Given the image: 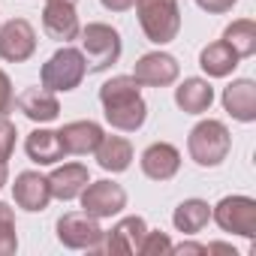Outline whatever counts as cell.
<instances>
[{
	"label": "cell",
	"mask_w": 256,
	"mask_h": 256,
	"mask_svg": "<svg viewBox=\"0 0 256 256\" xmlns=\"http://www.w3.org/2000/svg\"><path fill=\"white\" fill-rule=\"evenodd\" d=\"M102 118L118 133H139L148 120V102L142 96V84L133 76H112L100 88Z\"/></svg>",
	"instance_id": "cell-1"
},
{
	"label": "cell",
	"mask_w": 256,
	"mask_h": 256,
	"mask_svg": "<svg viewBox=\"0 0 256 256\" xmlns=\"http://www.w3.org/2000/svg\"><path fill=\"white\" fill-rule=\"evenodd\" d=\"M232 151V133H229V126L217 118H205L199 120L190 136H187V154L190 160L199 166V169H217L226 163Z\"/></svg>",
	"instance_id": "cell-2"
},
{
	"label": "cell",
	"mask_w": 256,
	"mask_h": 256,
	"mask_svg": "<svg viewBox=\"0 0 256 256\" xmlns=\"http://www.w3.org/2000/svg\"><path fill=\"white\" fill-rule=\"evenodd\" d=\"M136 16L139 28L148 42L157 48L169 46L181 34V6L178 0H136Z\"/></svg>",
	"instance_id": "cell-3"
},
{
	"label": "cell",
	"mask_w": 256,
	"mask_h": 256,
	"mask_svg": "<svg viewBox=\"0 0 256 256\" xmlns=\"http://www.w3.org/2000/svg\"><path fill=\"white\" fill-rule=\"evenodd\" d=\"M88 76V60L82 54V48L72 46H60L40 70V84L52 94H70L76 90Z\"/></svg>",
	"instance_id": "cell-4"
},
{
	"label": "cell",
	"mask_w": 256,
	"mask_h": 256,
	"mask_svg": "<svg viewBox=\"0 0 256 256\" xmlns=\"http://www.w3.org/2000/svg\"><path fill=\"white\" fill-rule=\"evenodd\" d=\"M78 40H82V54L88 60V72H106L108 66H114L120 60L124 42H120V34L112 24L88 22L78 34Z\"/></svg>",
	"instance_id": "cell-5"
},
{
	"label": "cell",
	"mask_w": 256,
	"mask_h": 256,
	"mask_svg": "<svg viewBox=\"0 0 256 256\" xmlns=\"http://www.w3.org/2000/svg\"><path fill=\"white\" fill-rule=\"evenodd\" d=\"M211 220L220 226V232L253 238L256 235V199L253 196H223L217 205H211Z\"/></svg>",
	"instance_id": "cell-6"
},
{
	"label": "cell",
	"mask_w": 256,
	"mask_h": 256,
	"mask_svg": "<svg viewBox=\"0 0 256 256\" xmlns=\"http://www.w3.org/2000/svg\"><path fill=\"white\" fill-rule=\"evenodd\" d=\"M78 202H82V211L96 217L100 223L102 220H112V217H120L124 208H126V190L118 184V181H88V187L78 193Z\"/></svg>",
	"instance_id": "cell-7"
},
{
	"label": "cell",
	"mask_w": 256,
	"mask_h": 256,
	"mask_svg": "<svg viewBox=\"0 0 256 256\" xmlns=\"http://www.w3.org/2000/svg\"><path fill=\"white\" fill-rule=\"evenodd\" d=\"M106 238V229L96 217L84 211H70L58 220V241L66 250H100Z\"/></svg>",
	"instance_id": "cell-8"
},
{
	"label": "cell",
	"mask_w": 256,
	"mask_h": 256,
	"mask_svg": "<svg viewBox=\"0 0 256 256\" xmlns=\"http://www.w3.org/2000/svg\"><path fill=\"white\" fill-rule=\"evenodd\" d=\"M36 54V30L28 18H10L0 24V60L24 64Z\"/></svg>",
	"instance_id": "cell-9"
},
{
	"label": "cell",
	"mask_w": 256,
	"mask_h": 256,
	"mask_svg": "<svg viewBox=\"0 0 256 256\" xmlns=\"http://www.w3.org/2000/svg\"><path fill=\"white\" fill-rule=\"evenodd\" d=\"M181 76V64L175 54L157 48V52H148L136 60L133 66V78L142 84V88H169L175 84Z\"/></svg>",
	"instance_id": "cell-10"
},
{
	"label": "cell",
	"mask_w": 256,
	"mask_h": 256,
	"mask_svg": "<svg viewBox=\"0 0 256 256\" xmlns=\"http://www.w3.org/2000/svg\"><path fill=\"white\" fill-rule=\"evenodd\" d=\"M12 199L18 208L30 211V214H40L48 208L52 202V187H48V175L42 172H34V169H24L16 175L12 181Z\"/></svg>",
	"instance_id": "cell-11"
},
{
	"label": "cell",
	"mask_w": 256,
	"mask_h": 256,
	"mask_svg": "<svg viewBox=\"0 0 256 256\" xmlns=\"http://www.w3.org/2000/svg\"><path fill=\"white\" fill-rule=\"evenodd\" d=\"M42 30L48 40L70 46L72 40H78L82 34V22L72 4H58V0H46V10H42Z\"/></svg>",
	"instance_id": "cell-12"
},
{
	"label": "cell",
	"mask_w": 256,
	"mask_h": 256,
	"mask_svg": "<svg viewBox=\"0 0 256 256\" xmlns=\"http://www.w3.org/2000/svg\"><path fill=\"white\" fill-rule=\"evenodd\" d=\"M145 232H148L145 217H139V214L118 217V223L106 232V238H102V247H100V250H106V253H124V256H133V253H139Z\"/></svg>",
	"instance_id": "cell-13"
},
{
	"label": "cell",
	"mask_w": 256,
	"mask_h": 256,
	"mask_svg": "<svg viewBox=\"0 0 256 256\" xmlns=\"http://www.w3.org/2000/svg\"><path fill=\"white\" fill-rule=\"evenodd\" d=\"M139 166L145 172V178L163 184V181H172L178 172H181V151L172 145V142H154L142 151L139 157Z\"/></svg>",
	"instance_id": "cell-14"
},
{
	"label": "cell",
	"mask_w": 256,
	"mask_h": 256,
	"mask_svg": "<svg viewBox=\"0 0 256 256\" xmlns=\"http://www.w3.org/2000/svg\"><path fill=\"white\" fill-rule=\"evenodd\" d=\"M220 102H223V108L232 120L253 124L256 120V82L253 78H232L223 88Z\"/></svg>",
	"instance_id": "cell-15"
},
{
	"label": "cell",
	"mask_w": 256,
	"mask_h": 256,
	"mask_svg": "<svg viewBox=\"0 0 256 256\" xmlns=\"http://www.w3.org/2000/svg\"><path fill=\"white\" fill-rule=\"evenodd\" d=\"M16 106H18V112H22L28 120H34V124H40V126L60 118V100H58V94L46 90L42 84L22 90V94L16 96Z\"/></svg>",
	"instance_id": "cell-16"
},
{
	"label": "cell",
	"mask_w": 256,
	"mask_h": 256,
	"mask_svg": "<svg viewBox=\"0 0 256 256\" xmlns=\"http://www.w3.org/2000/svg\"><path fill=\"white\" fill-rule=\"evenodd\" d=\"M60 142H64V151L72 154V157H88L96 151L100 139L106 136V130L96 124V120H70L60 126Z\"/></svg>",
	"instance_id": "cell-17"
},
{
	"label": "cell",
	"mask_w": 256,
	"mask_h": 256,
	"mask_svg": "<svg viewBox=\"0 0 256 256\" xmlns=\"http://www.w3.org/2000/svg\"><path fill=\"white\" fill-rule=\"evenodd\" d=\"M90 181V172L84 163H54L52 175H48V187H52V199H60V202H72L78 199V193L88 187Z\"/></svg>",
	"instance_id": "cell-18"
},
{
	"label": "cell",
	"mask_w": 256,
	"mask_h": 256,
	"mask_svg": "<svg viewBox=\"0 0 256 256\" xmlns=\"http://www.w3.org/2000/svg\"><path fill=\"white\" fill-rule=\"evenodd\" d=\"M24 154H28V160L36 163V166H54V163H60V160L66 157L64 142H60V133H58V130H48L46 124L36 126L34 133H28V139H24Z\"/></svg>",
	"instance_id": "cell-19"
},
{
	"label": "cell",
	"mask_w": 256,
	"mask_h": 256,
	"mask_svg": "<svg viewBox=\"0 0 256 256\" xmlns=\"http://www.w3.org/2000/svg\"><path fill=\"white\" fill-rule=\"evenodd\" d=\"M175 106L184 114H205L214 106V84L202 76H190L175 88Z\"/></svg>",
	"instance_id": "cell-20"
},
{
	"label": "cell",
	"mask_w": 256,
	"mask_h": 256,
	"mask_svg": "<svg viewBox=\"0 0 256 256\" xmlns=\"http://www.w3.org/2000/svg\"><path fill=\"white\" fill-rule=\"evenodd\" d=\"M94 157H96V166L102 172L120 175V172H126L133 166V145H130V139H124V136H108L106 133L100 139Z\"/></svg>",
	"instance_id": "cell-21"
},
{
	"label": "cell",
	"mask_w": 256,
	"mask_h": 256,
	"mask_svg": "<svg viewBox=\"0 0 256 256\" xmlns=\"http://www.w3.org/2000/svg\"><path fill=\"white\" fill-rule=\"evenodd\" d=\"M238 64H241V58H238L223 40L208 42V46L199 52V66H202V72H205L208 78H226V76H232V72L238 70Z\"/></svg>",
	"instance_id": "cell-22"
},
{
	"label": "cell",
	"mask_w": 256,
	"mask_h": 256,
	"mask_svg": "<svg viewBox=\"0 0 256 256\" xmlns=\"http://www.w3.org/2000/svg\"><path fill=\"white\" fill-rule=\"evenodd\" d=\"M208 223H211V205L205 199H196V196L193 199H184L172 211V226L181 235H199Z\"/></svg>",
	"instance_id": "cell-23"
},
{
	"label": "cell",
	"mask_w": 256,
	"mask_h": 256,
	"mask_svg": "<svg viewBox=\"0 0 256 256\" xmlns=\"http://www.w3.org/2000/svg\"><path fill=\"white\" fill-rule=\"evenodd\" d=\"M223 42L244 60L256 54V22L253 18H235L223 30Z\"/></svg>",
	"instance_id": "cell-24"
},
{
	"label": "cell",
	"mask_w": 256,
	"mask_h": 256,
	"mask_svg": "<svg viewBox=\"0 0 256 256\" xmlns=\"http://www.w3.org/2000/svg\"><path fill=\"white\" fill-rule=\"evenodd\" d=\"M18 250V229H16V211L10 202L0 199V256H16Z\"/></svg>",
	"instance_id": "cell-25"
},
{
	"label": "cell",
	"mask_w": 256,
	"mask_h": 256,
	"mask_svg": "<svg viewBox=\"0 0 256 256\" xmlns=\"http://www.w3.org/2000/svg\"><path fill=\"white\" fill-rule=\"evenodd\" d=\"M172 253V238L166 232H154L148 229L145 238H142V247H139V256H169Z\"/></svg>",
	"instance_id": "cell-26"
},
{
	"label": "cell",
	"mask_w": 256,
	"mask_h": 256,
	"mask_svg": "<svg viewBox=\"0 0 256 256\" xmlns=\"http://www.w3.org/2000/svg\"><path fill=\"white\" fill-rule=\"evenodd\" d=\"M16 139H18L16 124H12L6 114H0V160L10 163V157H12V151H16Z\"/></svg>",
	"instance_id": "cell-27"
},
{
	"label": "cell",
	"mask_w": 256,
	"mask_h": 256,
	"mask_svg": "<svg viewBox=\"0 0 256 256\" xmlns=\"http://www.w3.org/2000/svg\"><path fill=\"white\" fill-rule=\"evenodd\" d=\"M16 108V90H12V78L6 70H0V114H10Z\"/></svg>",
	"instance_id": "cell-28"
},
{
	"label": "cell",
	"mask_w": 256,
	"mask_h": 256,
	"mask_svg": "<svg viewBox=\"0 0 256 256\" xmlns=\"http://www.w3.org/2000/svg\"><path fill=\"white\" fill-rule=\"evenodd\" d=\"M238 0H196V6L202 12H211V16H223V12H232Z\"/></svg>",
	"instance_id": "cell-29"
},
{
	"label": "cell",
	"mask_w": 256,
	"mask_h": 256,
	"mask_svg": "<svg viewBox=\"0 0 256 256\" xmlns=\"http://www.w3.org/2000/svg\"><path fill=\"white\" fill-rule=\"evenodd\" d=\"M100 4H102V10H108V12H126V10L136 6V0H100Z\"/></svg>",
	"instance_id": "cell-30"
},
{
	"label": "cell",
	"mask_w": 256,
	"mask_h": 256,
	"mask_svg": "<svg viewBox=\"0 0 256 256\" xmlns=\"http://www.w3.org/2000/svg\"><path fill=\"white\" fill-rule=\"evenodd\" d=\"M172 253H208L205 250V244H199V241H181V244H172Z\"/></svg>",
	"instance_id": "cell-31"
},
{
	"label": "cell",
	"mask_w": 256,
	"mask_h": 256,
	"mask_svg": "<svg viewBox=\"0 0 256 256\" xmlns=\"http://www.w3.org/2000/svg\"><path fill=\"white\" fill-rule=\"evenodd\" d=\"M205 250H208V253H232V256H235V247H232V244H223V241L205 244Z\"/></svg>",
	"instance_id": "cell-32"
},
{
	"label": "cell",
	"mask_w": 256,
	"mask_h": 256,
	"mask_svg": "<svg viewBox=\"0 0 256 256\" xmlns=\"http://www.w3.org/2000/svg\"><path fill=\"white\" fill-rule=\"evenodd\" d=\"M6 184H10V163L0 160V190H4Z\"/></svg>",
	"instance_id": "cell-33"
},
{
	"label": "cell",
	"mask_w": 256,
	"mask_h": 256,
	"mask_svg": "<svg viewBox=\"0 0 256 256\" xmlns=\"http://www.w3.org/2000/svg\"><path fill=\"white\" fill-rule=\"evenodd\" d=\"M58 4H72V6H76V4H78V0H58Z\"/></svg>",
	"instance_id": "cell-34"
}]
</instances>
